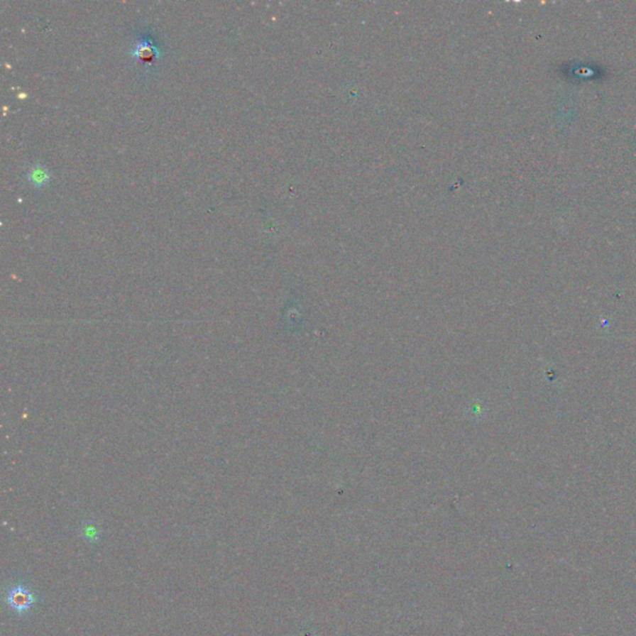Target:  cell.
<instances>
[{
	"label": "cell",
	"instance_id": "2",
	"mask_svg": "<svg viewBox=\"0 0 636 636\" xmlns=\"http://www.w3.org/2000/svg\"><path fill=\"white\" fill-rule=\"evenodd\" d=\"M133 54L136 55L138 59L142 60V61L149 62V61H153V60L157 57L158 51H157V48L150 44V43H148V41H141V43H138V45H137V48L134 49Z\"/></svg>",
	"mask_w": 636,
	"mask_h": 636
},
{
	"label": "cell",
	"instance_id": "3",
	"mask_svg": "<svg viewBox=\"0 0 636 636\" xmlns=\"http://www.w3.org/2000/svg\"><path fill=\"white\" fill-rule=\"evenodd\" d=\"M31 180H33V182H35V183L41 185V184L45 183V182L48 180V175H46V172H45L44 169H35L34 172H33V174H31Z\"/></svg>",
	"mask_w": 636,
	"mask_h": 636
},
{
	"label": "cell",
	"instance_id": "1",
	"mask_svg": "<svg viewBox=\"0 0 636 636\" xmlns=\"http://www.w3.org/2000/svg\"><path fill=\"white\" fill-rule=\"evenodd\" d=\"M5 601L8 606H10V609L14 610L18 615H24L38 603V598L29 588L16 584L8 589Z\"/></svg>",
	"mask_w": 636,
	"mask_h": 636
}]
</instances>
